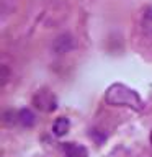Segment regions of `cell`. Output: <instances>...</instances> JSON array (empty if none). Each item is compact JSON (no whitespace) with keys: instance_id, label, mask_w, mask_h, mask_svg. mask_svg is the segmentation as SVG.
<instances>
[{"instance_id":"cell-1","label":"cell","mask_w":152,"mask_h":157,"mask_svg":"<svg viewBox=\"0 0 152 157\" xmlns=\"http://www.w3.org/2000/svg\"><path fill=\"white\" fill-rule=\"evenodd\" d=\"M105 101L111 106H127L136 111L142 110V101L137 92L123 85V83H113L106 88Z\"/></svg>"},{"instance_id":"cell-2","label":"cell","mask_w":152,"mask_h":157,"mask_svg":"<svg viewBox=\"0 0 152 157\" xmlns=\"http://www.w3.org/2000/svg\"><path fill=\"white\" fill-rule=\"evenodd\" d=\"M33 103H34V106L39 108L41 111H52V110H56V105H57L56 97L48 90L38 92L33 98Z\"/></svg>"},{"instance_id":"cell-3","label":"cell","mask_w":152,"mask_h":157,"mask_svg":"<svg viewBox=\"0 0 152 157\" xmlns=\"http://www.w3.org/2000/svg\"><path fill=\"white\" fill-rule=\"evenodd\" d=\"M64 157H88V152L82 144L67 142L64 144Z\"/></svg>"},{"instance_id":"cell-4","label":"cell","mask_w":152,"mask_h":157,"mask_svg":"<svg viewBox=\"0 0 152 157\" xmlns=\"http://www.w3.org/2000/svg\"><path fill=\"white\" fill-rule=\"evenodd\" d=\"M69 128H70V121L67 120V118H57L56 121H54V124H52V132L56 134L57 137H62V136H66L67 134V131H69Z\"/></svg>"},{"instance_id":"cell-5","label":"cell","mask_w":152,"mask_h":157,"mask_svg":"<svg viewBox=\"0 0 152 157\" xmlns=\"http://www.w3.org/2000/svg\"><path fill=\"white\" fill-rule=\"evenodd\" d=\"M18 121L21 123L23 126L26 128H31L34 124V121H36V118H34V113L31 110H28V108H25V110H20L18 111Z\"/></svg>"},{"instance_id":"cell-6","label":"cell","mask_w":152,"mask_h":157,"mask_svg":"<svg viewBox=\"0 0 152 157\" xmlns=\"http://www.w3.org/2000/svg\"><path fill=\"white\" fill-rule=\"evenodd\" d=\"M144 28L147 29L149 33H152V10L146 13V18H144Z\"/></svg>"},{"instance_id":"cell-7","label":"cell","mask_w":152,"mask_h":157,"mask_svg":"<svg viewBox=\"0 0 152 157\" xmlns=\"http://www.w3.org/2000/svg\"><path fill=\"white\" fill-rule=\"evenodd\" d=\"M150 142H152V132H150Z\"/></svg>"}]
</instances>
